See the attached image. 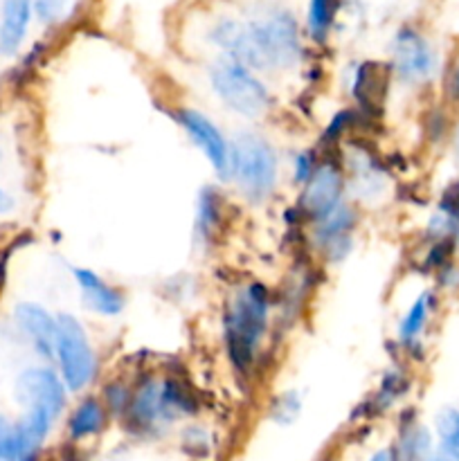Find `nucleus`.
<instances>
[{
    "mask_svg": "<svg viewBox=\"0 0 459 461\" xmlns=\"http://www.w3.org/2000/svg\"><path fill=\"white\" fill-rule=\"evenodd\" d=\"M212 41L225 57L250 70H291L302 61V39L291 14L279 12L248 25L223 21L212 30Z\"/></svg>",
    "mask_w": 459,
    "mask_h": 461,
    "instance_id": "1",
    "label": "nucleus"
},
{
    "mask_svg": "<svg viewBox=\"0 0 459 461\" xmlns=\"http://www.w3.org/2000/svg\"><path fill=\"white\" fill-rule=\"evenodd\" d=\"M273 300L261 282L238 288L223 315V340L230 360L238 372H250L259 358L261 345L270 327Z\"/></svg>",
    "mask_w": 459,
    "mask_h": 461,
    "instance_id": "2",
    "label": "nucleus"
},
{
    "mask_svg": "<svg viewBox=\"0 0 459 461\" xmlns=\"http://www.w3.org/2000/svg\"><path fill=\"white\" fill-rule=\"evenodd\" d=\"M232 180L248 203H266L279 185V156L270 140L243 131L232 140Z\"/></svg>",
    "mask_w": 459,
    "mask_h": 461,
    "instance_id": "3",
    "label": "nucleus"
},
{
    "mask_svg": "<svg viewBox=\"0 0 459 461\" xmlns=\"http://www.w3.org/2000/svg\"><path fill=\"white\" fill-rule=\"evenodd\" d=\"M210 86L228 111L246 120H259L274 106L268 86L255 75V70L223 57L210 66Z\"/></svg>",
    "mask_w": 459,
    "mask_h": 461,
    "instance_id": "4",
    "label": "nucleus"
},
{
    "mask_svg": "<svg viewBox=\"0 0 459 461\" xmlns=\"http://www.w3.org/2000/svg\"><path fill=\"white\" fill-rule=\"evenodd\" d=\"M54 365L70 394H81L97 378V354L88 331L72 313H57V345Z\"/></svg>",
    "mask_w": 459,
    "mask_h": 461,
    "instance_id": "5",
    "label": "nucleus"
},
{
    "mask_svg": "<svg viewBox=\"0 0 459 461\" xmlns=\"http://www.w3.org/2000/svg\"><path fill=\"white\" fill-rule=\"evenodd\" d=\"M12 392L21 410H40V412H48L54 421L63 417L68 408V394H70L57 367L48 363L21 369Z\"/></svg>",
    "mask_w": 459,
    "mask_h": 461,
    "instance_id": "6",
    "label": "nucleus"
},
{
    "mask_svg": "<svg viewBox=\"0 0 459 461\" xmlns=\"http://www.w3.org/2000/svg\"><path fill=\"white\" fill-rule=\"evenodd\" d=\"M171 117L187 133L189 142L205 156L219 180H232V142L225 138L216 122L210 120L205 113L189 106L176 108Z\"/></svg>",
    "mask_w": 459,
    "mask_h": 461,
    "instance_id": "7",
    "label": "nucleus"
},
{
    "mask_svg": "<svg viewBox=\"0 0 459 461\" xmlns=\"http://www.w3.org/2000/svg\"><path fill=\"white\" fill-rule=\"evenodd\" d=\"M346 189L345 169L338 160H320L313 178L302 187L300 201H297V212L304 219L320 223L327 219L336 207H340L342 196Z\"/></svg>",
    "mask_w": 459,
    "mask_h": 461,
    "instance_id": "8",
    "label": "nucleus"
},
{
    "mask_svg": "<svg viewBox=\"0 0 459 461\" xmlns=\"http://www.w3.org/2000/svg\"><path fill=\"white\" fill-rule=\"evenodd\" d=\"M390 68L403 84H426L436 72V54L418 32L400 30L392 43Z\"/></svg>",
    "mask_w": 459,
    "mask_h": 461,
    "instance_id": "9",
    "label": "nucleus"
},
{
    "mask_svg": "<svg viewBox=\"0 0 459 461\" xmlns=\"http://www.w3.org/2000/svg\"><path fill=\"white\" fill-rule=\"evenodd\" d=\"M126 428L138 435H156L169 428L171 419L162 399V376H142L133 387L129 412L124 417Z\"/></svg>",
    "mask_w": 459,
    "mask_h": 461,
    "instance_id": "10",
    "label": "nucleus"
},
{
    "mask_svg": "<svg viewBox=\"0 0 459 461\" xmlns=\"http://www.w3.org/2000/svg\"><path fill=\"white\" fill-rule=\"evenodd\" d=\"M14 327L43 363L54 360L57 345V315L50 313L39 302H18L14 306Z\"/></svg>",
    "mask_w": 459,
    "mask_h": 461,
    "instance_id": "11",
    "label": "nucleus"
},
{
    "mask_svg": "<svg viewBox=\"0 0 459 461\" xmlns=\"http://www.w3.org/2000/svg\"><path fill=\"white\" fill-rule=\"evenodd\" d=\"M358 225V212L354 205L342 203L327 219L315 223L313 243L331 264H340L351 255L354 248V230Z\"/></svg>",
    "mask_w": 459,
    "mask_h": 461,
    "instance_id": "12",
    "label": "nucleus"
},
{
    "mask_svg": "<svg viewBox=\"0 0 459 461\" xmlns=\"http://www.w3.org/2000/svg\"><path fill=\"white\" fill-rule=\"evenodd\" d=\"M72 277H75L76 288H79L81 302L88 311L102 315V318H117L122 311L126 309V295L108 284L102 275H97L90 268H72Z\"/></svg>",
    "mask_w": 459,
    "mask_h": 461,
    "instance_id": "13",
    "label": "nucleus"
},
{
    "mask_svg": "<svg viewBox=\"0 0 459 461\" xmlns=\"http://www.w3.org/2000/svg\"><path fill=\"white\" fill-rule=\"evenodd\" d=\"M345 165L346 185H351L360 198H376L385 192V171L372 151L354 147V153L346 156Z\"/></svg>",
    "mask_w": 459,
    "mask_h": 461,
    "instance_id": "14",
    "label": "nucleus"
},
{
    "mask_svg": "<svg viewBox=\"0 0 459 461\" xmlns=\"http://www.w3.org/2000/svg\"><path fill=\"white\" fill-rule=\"evenodd\" d=\"M108 419H111V414H108L106 405H104V401L99 396H81L75 408L70 410V414H68V439L79 444V441H88L93 437H99L106 430Z\"/></svg>",
    "mask_w": 459,
    "mask_h": 461,
    "instance_id": "15",
    "label": "nucleus"
},
{
    "mask_svg": "<svg viewBox=\"0 0 459 461\" xmlns=\"http://www.w3.org/2000/svg\"><path fill=\"white\" fill-rule=\"evenodd\" d=\"M225 221V203L214 185L201 189L196 201V221H194V239L198 246L207 248L216 241Z\"/></svg>",
    "mask_w": 459,
    "mask_h": 461,
    "instance_id": "16",
    "label": "nucleus"
},
{
    "mask_svg": "<svg viewBox=\"0 0 459 461\" xmlns=\"http://www.w3.org/2000/svg\"><path fill=\"white\" fill-rule=\"evenodd\" d=\"M32 0H3L0 9V52L12 57L21 50L32 21Z\"/></svg>",
    "mask_w": 459,
    "mask_h": 461,
    "instance_id": "17",
    "label": "nucleus"
},
{
    "mask_svg": "<svg viewBox=\"0 0 459 461\" xmlns=\"http://www.w3.org/2000/svg\"><path fill=\"white\" fill-rule=\"evenodd\" d=\"M436 309V295L432 291H423L417 300L410 304L405 315L399 322V342L408 354L421 351V336L428 329L432 313Z\"/></svg>",
    "mask_w": 459,
    "mask_h": 461,
    "instance_id": "18",
    "label": "nucleus"
},
{
    "mask_svg": "<svg viewBox=\"0 0 459 461\" xmlns=\"http://www.w3.org/2000/svg\"><path fill=\"white\" fill-rule=\"evenodd\" d=\"M426 234L430 241H453L459 246V180L450 183L436 203V212L428 221Z\"/></svg>",
    "mask_w": 459,
    "mask_h": 461,
    "instance_id": "19",
    "label": "nucleus"
},
{
    "mask_svg": "<svg viewBox=\"0 0 459 461\" xmlns=\"http://www.w3.org/2000/svg\"><path fill=\"white\" fill-rule=\"evenodd\" d=\"M385 86L387 77L381 63H363V66H358L354 86H351V95L358 104V111H374V108L381 106Z\"/></svg>",
    "mask_w": 459,
    "mask_h": 461,
    "instance_id": "20",
    "label": "nucleus"
},
{
    "mask_svg": "<svg viewBox=\"0 0 459 461\" xmlns=\"http://www.w3.org/2000/svg\"><path fill=\"white\" fill-rule=\"evenodd\" d=\"M396 461H432V435L430 430L417 423V419L410 417L405 426H400L399 444L392 448Z\"/></svg>",
    "mask_w": 459,
    "mask_h": 461,
    "instance_id": "21",
    "label": "nucleus"
},
{
    "mask_svg": "<svg viewBox=\"0 0 459 461\" xmlns=\"http://www.w3.org/2000/svg\"><path fill=\"white\" fill-rule=\"evenodd\" d=\"M410 390V378L405 376L403 369L392 367L387 369L385 376H382L381 385L376 387V392L372 394V399L367 401L369 403V412L372 414H382L387 412L390 408H394Z\"/></svg>",
    "mask_w": 459,
    "mask_h": 461,
    "instance_id": "22",
    "label": "nucleus"
},
{
    "mask_svg": "<svg viewBox=\"0 0 459 461\" xmlns=\"http://www.w3.org/2000/svg\"><path fill=\"white\" fill-rule=\"evenodd\" d=\"M435 432L439 439V450L459 455V410L444 408L435 419Z\"/></svg>",
    "mask_w": 459,
    "mask_h": 461,
    "instance_id": "23",
    "label": "nucleus"
},
{
    "mask_svg": "<svg viewBox=\"0 0 459 461\" xmlns=\"http://www.w3.org/2000/svg\"><path fill=\"white\" fill-rule=\"evenodd\" d=\"M336 0H310L309 7V32L315 41L322 43L336 18Z\"/></svg>",
    "mask_w": 459,
    "mask_h": 461,
    "instance_id": "24",
    "label": "nucleus"
},
{
    "mask_svg": "<svg viewBox=\"0 0 459 461\" xmlns=\"http://www.w3.org/2000/svg\"><path fill=\"white\" fill-rule=\"evenodd\" d=\"M302 412V396L297 390L279 392L270 405V419L279 426H291Z\"/></svg>",
    "mask_w": 459,
    "mask_h": 461,
    "instance_id": "25",
    "label": "nucleus"
},
{
    "mask_svg": "<svg viewBox=\"0 0 459 461\" xmlns=\"http://www.w3.org/2000/svg\"><path fill=\"white\" fill-rule=\"evenodd\" d=\"M22 444L16 419L0 412V461H21Z\"/></svg>",
    "mask_w": 459,
    "mask_h": 461,
    "instance_id": "26",
    "label": "nucleus"
},
{
    "mask_svg": "<svg viewBox=\"0 0 459 461\" xmlns=\"http://www.w3.org/2000/svg\"><path fill=\"white\" fill-rule=\"evenodd\" d=\"M130 396H133V390H130L126 383L122 381H111L104 385L102 396L99 399L104 401L106 405L108 414L117 419H124L126 412H129V405H130Z\"/></svg>",
    "mask_w": 459,
    "mask_h": 461,
    "instance_id": "27",
    "label": "nucleus"
},
{
    "mask_svg": "<svg viewBox=\"0 0 459 461\" xmlns=\"http://www.w3.org/2000/svg\"><path fill=\"white\" fill-rule=\"evenodd\" d=\"M356 120H358V111H349V108H345V111L336 113V115L331 117V122L327 124V129H324V133H322L324 147L340 142V140L345 138L346 131L354 126Z\"/></svg>",
    "mask_w": 459,
    "mask_h": 461,
    "instance_id": "28",
    "label": "nucleus"
},
{
    "mask_svg": "<svg viewBox=\"0 0 459 461\" xmlns=\"http://www.w3.org/2000/svg\"><path fill=\"white\" fill-rule=\"evenodd\" d=\"M75 0H34V12L45 25H57L70 14Z\"/></svg>",
    "mask_w": 459,
    "mask_h": 461,
    "instance_id": "29",
    "label": "nucleus"
},
{
    "mask_svg": "<svg viewBox=\"0 0 459 461\" xmlns=\"http://www.w3.org/2000/svg\"><path fill=\"white\" fill-rule=\"evenodd\" d=\"M320 160L313 151H300L292 160V183L304 187L310 178H313L315 169H318Z\"/></svg>",
    "mask_w": 459,
    "mask_h": 461,
    "instance_id": "30",
    "label": "nucleus"
},
{
    "mask_svg": "<svg viewBox=\"0 0 459 461\" xmlns=\"http://www.w3.org/2000/svg\"><path fill=\"white\" fill-rule=\"evenodd\" d=\"M14 210H16V196L9 189L0 187V219L12 214Z\"/></svg>",
    "mask_w": 459,
    "mask_h": 461,
    "instance_id": "31",
    "label": "nucleus"
},
{
    "mask_svg": "<svg viewBox=\"0 0 459 461\" xmlns=\"http://www.w3.org/2000/svg\"><path fill=\"white\" fill-rule=\"evenodd\" d=\"M446 93H448L450 102H459V66L453 68L446 81Z\"/></svg>",
    "mask_w": 459,
    "mask_h": 461,
    "instance_id": "32",
    "label": "nucleus"
},
{
    "mask_svg": "<svg viewBox=\"0 0 459 461\" xmlns=\"http://www.w3.org/2000/svg\"><path fill=\"white\" fill-rule=\"evenodd\" d=\"M369 461H396V459H394V453H392L390 448H382V450H376V453L369 457Z\"/></svg>",
    "mask_w": 459,
    "mask_h": 461,
    "instance_id": "33",
    "label": "nucleus"
},
{
    "mask_svg": "<svg viewBox=\"0 0 459 461\" xmlns=\"http://www.w3.org/2000/svg\"><path fill=\"white\" fill-rule=\"evenodd\" d=\"M432 461H459V455H453V453H446V450H435V455H432Z\"/></svg>",
    "mask_w": 459,
    "mask_h": 461,
    "instance_id": "34",
    "label": "nucleus"
},
{
    "mask_svg": "<svg viewBox=\"0 0 459 461\" xmlns=\"http://www.w3.org/2000/svg\"><path fill=\"white\" fill-rule=\"evenodd\" d=\"M4 282H7V257H0V291L4 288Z\"/></svg>",
    "mask_w": 459,
    "mask_h": 461,
    "instance_id": "35",
    "label": "nucleus"
},
{
    "mask_svg": "<svg viewBox=\"0 0 459 461\" xmlns=\"http://www.w3.org/2000/svg\"><path fill=\"white\" fill-rule=\"evenodd\" d=\"M58 461H84V459L76 457V455H63V457L58 459Z\"/></svg>",
    "mask_w": 459,
    "mask_h": 461,
    "instance_id": "36",
    "label": "nucleus"
},
{
    "mask_svg": "<svg viewBox=\"0 0 459 461\" xmlns=\"http://www.w3.org/2000/svg\"><path fill=\"white\" fill-rule=\"evenodd\" d=\"M454 151H457V156H459V129H457V133H454Z\"/></svg>",
    "mask_w": 459,
    "mask_h": 461,
    "instance_id": "37",
    "label": "nucleus"
},
{
    "mask_svg": "<svg viewBox=\"0 0 459 461\" xmlns=\"http://www.w3.org/2000/svg\"><path fill=\"white\" fill-rule=\"evenodd\" d=\"M4 160V151H3V147H0V162Z\"/></svg>",
    "mask_w": 459,
    "mask_h": 461,
    "instance_id": "38",
    "label": "nucleus"
}]
</instances>
